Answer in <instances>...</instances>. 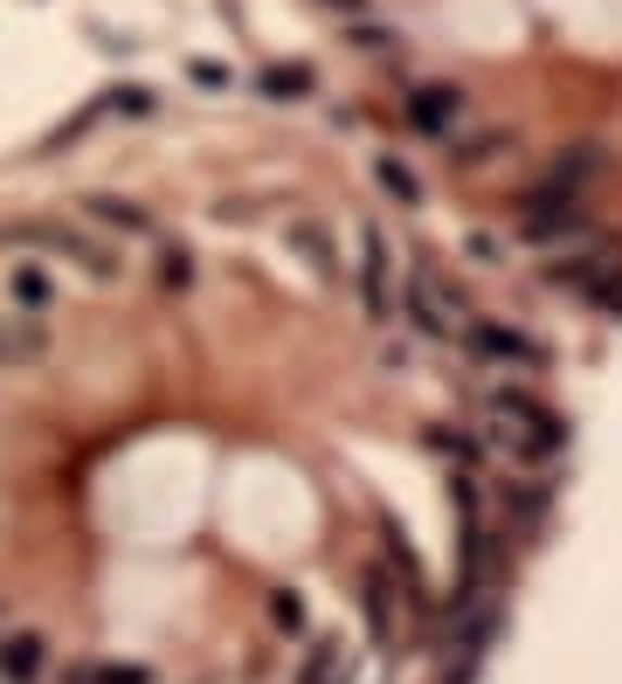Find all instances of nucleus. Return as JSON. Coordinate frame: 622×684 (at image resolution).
Here are the masks:
<instances>
[{
	"label": "nucleus",
	"instance_id": "nucleus-1",
	"mask_svg": "<svg viewBox=\"0 0 622 684\" xmlns=\"http://www.w3.org/2000/svg\"><path fill=\"white\" fill-rule=\"evenodd\" d=\"M484 408H492V422H498L492 443L512 456V464H554V456L568 449V422H560L540 394H525V388H492V394H484Z\"/></svg>",
	"mask_w": 622,
	"mask_h": 684
},
{
	"label": "nucleus",
	"instance_id": "nucleus-2",
	"mask_svg": "<svg viewBox=\"0 0 622 684\" xmlns=\"http://www.w3.org/2000/svg\"><path fill=\"white\" fill-rule=\"evenodd\" d=\"M0 242L8 250H35V256H55V263H77L84 277H98V283H118V250L111 242H98L90 228H77V221H49V215H35V221H8L0 228Z\"/></svg>",
	"mask_w": 622,
	"mask_h": 684
},
{
	"label": "nucleus",
	"instance_id": "nucleus-3",
	"mask_svg": "<svg viewBox=\"0 0 622 684\" xmlns=\"http://www.w3.org/2000/svg\"><path fill=\"white\" fill-rule=\"evenodd\" d=\"M402 304H408V318H415L429 339H457V332H464V297L443 283L436 263H415V270H408Z\"/></svg>",
	"mask_w": 622,
	"mask_h": 684
},
{
	"label": "nucleus",
	"instance_id": "nucleus-4",
	"mask_svg": "<svg viewBox=\"0 0 622 684\" xmlns=\"http://www.w3.org/2000/svg\"><path fill=\"white\" fill-rule=\"evenodd\" d=\"M49 353H55L49 318H35V312H0V367H8V373L42 367Z\"/></svg>",
	"mask_w": 622,
	"mask_h": 684
},
{
	"label": "nucleus",
	"instance_id": "nucleus-5",
	"mask_svg": "<svg viewBox=\"0 0 622 684\" xmlns=\"http://www.w3.org/2000/svg\"><path fill=\"white\" fill-rule=\"evenodd\" d=\"M464 346L484 353V359H505V367H540V359H546V346L533 332L498 326V318H464Z\"/></svg>",
	"mask_w": 622,
	"mask_h": 684
},
{
	"label": "nucleus",
	"instance_id": "nucleus-6",
	"mask_svg": "<svg viewBox=\"0 0 622 684\" xmlns=\"http://www.w3.org/2000/svg\"><path fill=\"white\" fill-rule=\"evenodd\" d=\"M291 684H353V650H346V636H318L305 663L291 671Z\"/></svg>",
	"mask_w": 622,
	"mask_h": 684
},
{
	"label": "nucleus",
	"instance_id": "nucleus-7",
	"mask_svg": "<svg viewBox=\"0 0 622 684\" xmlns=\"http://www.w3.org/2000/svg\"><path fill=\"white\" fill-rule=\"evenodd\" d=\"M464 118V90L457 84H422L408 98V125L415 131H443V125H457Z\"/></svg>",
	"mask_w": 622,
	"mask_h": 684
},
{
	"label": "nucleus",
	"instance_id": "nucleus-8",
	"mask_svg": "<svg viewBox=\"0 0 622 684\" xmlns=\"http://www.w3.org/2000/svg\"><path fill=\"white\" fill-rule=\"evenodd\" d=\"M42 663H49V643L35 636V630H14V636H0V677H14V684H35V677H42Z\"/></svg>",
	"mask_w": 622,
	"mask_h": 684
},
{
	"label": "nucleus",
	"instance_id": "nucleus-9",
	"mask_svg": "<svg viewBox=\"0 0 622 684\" xmlns=\"http://www.w3.org/2000/svg\"><path fill=\"white\" fill-rule=\"evenodd\" d=\"M84 215H90V221H104V228H125V236H139V242H145V236H160V221L145 215L139 201H118V194H90V201H84Z\"/></svg>",
	"mask_w": 622,
	"mask_h": 684
},
{
	"label": "nucleus",
	"instance_id": "nucleus-10",
	"mask_svg": "<svg viewBox=\"0 0 622 684\" xmlns=\"http://www.w3.org/2000/svg\"><path fill=\"white\" fill-rule=\"evenodd\" d=\"M360 283H367V312L373 318H388V242H381V228H360Z\"/></svg>",
	"mask_w": 622,
	"mask_h": 684
},
{
	"label": "nucleus",
	"instance_id": "nucleus-11",
	"mask_svg": "<svg viewBox=\"0 0 622 684\" xmlns=\"http://www.w3.org/2000/svg\"><path fill=\"white\" fill-rule=\"evenodd\" d=\"M8 291H14V304H22V312H35L42 318L49 312V277L35 270V263H14V277H8Z\"/></svg>",
	"mask_w": 622,
	"mask_h": 684
},
{
	"label": "nucleus",
	"instance_id": "nucleus-12",
	"mask_svg": "<svg viewBox=\"0 0 622 684\" xmlns=\"http://www.w3.org/2000/svg\"><path fill=\"white\" fill-rule=\"evenodd\" d=\"M373 174H381V187H388V194L402 201V207H422V180H415L408 166L394 160V152H381V160H373Z\"/></svg>",
	"mask_w": 622,
	"mask_h": 684
},
{
	"label": "nucleus",
	"instance_id": "nucleus-13",
	"mask_svg": "<svg viewBox=\"0 0 622 684\" xmlns=\"http://www.w3.org/2000/svg\"><path fill=\"white\" fill-rule=\"evenodd\" d=\"M63 684H153L139 671V663H84V671H69Z\"/></svg>",
	"mask_w": 622,
	"mask_h": 684
},
{
	"label": "nucleus",
	"instance_id": "nucleus-14",
	"mask_svg": "<svg viewBox=\"0 0 622 684\" xmlns=\"http://www.w3.org/2000/svg\"><path fill=\"white\" fill-rule=\"evenodd\" d=\"M270 622H277V630H284V636H305V630H312V616H305V595H291V587H277V595H270Z\"/></svg>",
	"mask_w": 622,
	"mask_h": 684
},
{
	"label": "nucleus",
	"instance_id": "nucleus-15",
	"mask_svg": "<svg viewBox=\"0 0 622 684\" xmlns=\"http://www.w3.org/2000/svg\"><path fill=\"white\" fill-rule=\"evenodd\" d=\"M291 242H297V250H305V256H312V263H318L326 277L339 270V263H332V242L318 236V221H291Z\"/></svg>",
	"mask_w": 622,
	"mask_h": 684
},
{
	"label": "nucleus",
	"instance_id": "nucleus-16",
	"mask_svg": "<svg viewBox=\"0 0 622 684\" xmlns=\"http://www.w3.org/2000/svg\"><path fill=\"white\" fill-rule=\"evenodd\" d=\"M505 145H512L505 131H484V139H470V145H449V166H484V160L505 152Z\"/></svg>",
	"mask_w": 622,
	"mask_h": 684
},
{
	"label": "nucleus",
	"instance_id": "nucleus-17",
	"mask_svg": "<svg viewBox=\"0 0 622 684\" xmlns=\"http://www.w3.org/2000/svg\"><path fill=\"white\" fill-rule=\"evenodd\" d=\"M256 84L270 90V98H305V90H312V69H263Z\"/></svg>",
	"mask_w": 622,
	"mask_h": 684
},
{
	"label": "nucleus",
	"instance_id": "nucleus-18",
	"mask_svg": "<svg viewBox=\"0 0 622 684\" xmlns=\"http://www.w3.org/2000/svg\"><path fill=\"white\" fill-rule=\"evenodd\" d=\"M160 277L174 283V291H187V283H194V256H187V250H166V256H160Z\"/></svg>",
	"mask_w": 622,
	"mask_h": 684
},
{
	"label": "nucleus",
	"instance_id": "nucleus-19",
	"mask_svg": "<svg viewBox=\"0 0 622 684\" xmlns=\"http://www.w3.org/2000/svg\"><path fill=\"white\" fill-rule=\"evenodd\" d=\"M111 104H118V111H153V90H139V84H131V90H111Z\"/></svg>",
	"mask_w": 622,
	"mask_h": 684
},
{
	"label": "nucleus",
	"instance_id": "nucleus-20",
	"mask_svg": "<svg viewBox=\"0 0 622 684\" xmlns=\"http://www.w3.org/2000/svg\"><path fill=\"white\" fill-rule=\"evenodd\" d=\"M318 8H332V14H346V22H360V14L373 8V0H318Z\"/></svg>",
	"mask_w": 622,
	"mask_h": 684
}]
</instances>
